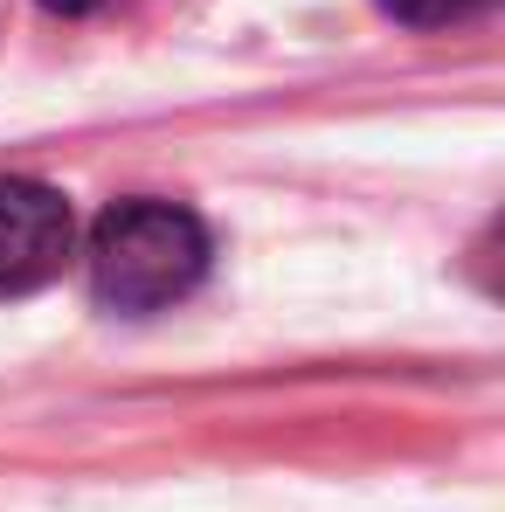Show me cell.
I'll list each match as a JSON object with an SVG mask.
<instances>
[{"instance_id":"obj_1","label":"cell","mask_w":505,"mask_h":512,"mask_svg":"<svg viewBox=\"0 0 505 512\" xmlns=\"http://www.w3.org/2000/svg\"><path fill=\"white\" fill-rule=\"evenodd\" d=\"M208 270V229L173 201H118L90 229V291L111 312H167Z\"/></svg>"},{"instance_id":"obj_2","label":"cell","mask_w":505,"mask_h":512,"mask_svg":"<svg viewBox=\"0 0 505 512\" xmlns=\"http://www.w3.org/2000/svg\"><path fill=\"white\" fill-rule=\"evenodd\" d=\"M77 243L70 201L42 180H0V298L42 291Z\"/></svg>"},{"instance_id":"obj_3","label":"cell","mask_w":505,"mask_h":512,"mask_svg":"<svg viewBox=\"0 0 505 512\" xmlns=\"http://www.w3.org/2000/svg\"><path fill=\"white\" fill-rule=\"evenodd\" d=\"M381 14H395V21H409V28H450V21H464V14H478V7H492V0H374Z\"/></svg>"},{"instance_id":"obj_4","label":"cell","mask_w":505,"mask_h":512,"mask_svg":"<svg viewBox=\"0 0 505 512\" xmlns=\"http://www.w3.org/2000/svg\"><path fill=\"white\" fill-rule=\"evenodd\" d=\"M49 14H90V7H104V0H42Z\"/></svg>"}]
</instances>
